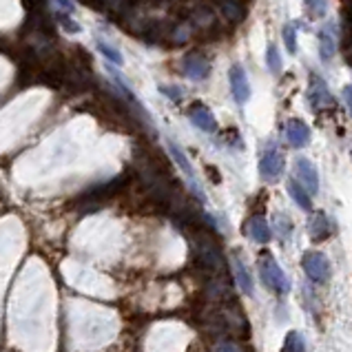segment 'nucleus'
Instances as JSON below:
<instances>
[{
    "instance_id": "obj_27",
    "label": "nucleus",
    "mask_w": 352,
    "mask_h": 352,
    "mask_svg": "<svg viewBox=\"0 0 352 352\" xmlns=\"http://www.w3.org/2000/svg\"><path fill=\"white\" fill-rule=\"evenodd\" d=\"M58 3H60V7L65 9V12H74V5L69 3V0H58Z\"/></svg>"
},
{
    "instance_id": "obj_26",
    "label": "nucleus",
    "mask_w": 352,
    "mask_h": 352,
    "mask_svg": "<svg viewBox=\"0 0 352 352\" xmlns=\"http://www.w3.org/2000/svg\"><path fill=\"white\" fill-rule=\"evenodd\" d=\"M344 98H346V104H348V111L352 113V85H348L344 89Z\"/></svg>"
},
{
    "instance_id": "obj_21",
    "label": "nucleus",
    "mask_w": 352,
    "mask_h": 352,
    "mask_svg": "<svg viewBox=\"0 0 352 352\" xmlns=\"http://www.w3.org/2000/svg\"><path fill=\"white\" fill-rule=\"evenodd\" d=\"M284 350H286V352H293V350L304 352V350H306V344H304V339H301V335H299V333H288L286 344H284Z\"/></svg>"
},
{
    "instance_id": "obj_24",
    "label": "nucleus",
    "mask_w": 352,
    "mask_h": 352,
    "mask_svg": "<svg viewBox=\"0 0 352 352\" xmlns=\"http://www.w3.org/2000/svg\"><path fill=\"white\" fill-rule=\"evenodd\" d=\"M80 3H85L87 7L96 9V12H109L111 9V0H80Z\"/></svg>"
},
{
    "instance_id": "obj_12",
    "label": "nucleus",
    "mask_w": 352,
    "mask_h": 352,
    "mask_svg": "<svg viewBox=\"0 0 352 352\" xmlns=\"http://www.w3.org/2000/svg\"><path fill=\"white\" fill-rule=\"evenodd\" d=\"M246 235L253 241H257V244H268V241L273 239L270 226L261 215H253L248 219V222H246Z\"/></svg>"
},
{
    "instance_id": "obj_11",
    "label": "nucleus",
    "mask_w": 352,
    "mask_h": 352,
    "mask_svg": "<svg viewBox=\"0 0 352 352\" xmlns=\"http://www.w3.org/2000/svg\"><path fill=\"white\" fill-rule=\"evenodd\" d=\"M308 233H310V239H313L315 244H319V241H326L330 235H333V228H330L328 215L324 213V210H317V213L310 215Z\"/></svg>"
},
{
    "instance_id": "obj_22",
    "label": "nucleus",
    "mask_w": 352,
    "mask_h": 352,
    "mask_svg": "<svg viewBox=\"0 0 352 352\" xmlns=\"http://www.w3.org/2000/svg\"><path fill=\"white\" fill-rule=\"evenodd\" d=\"M58 25L65 29L67 34H80V25L78 23H72V18H69V12H58Z\"/></svg>"
},
{
    "instance_id": "obj_15",
    "label": "nucleus",
    "mask_w": 352,
    "mask_h": 352,
    "mask_svg": "<svg viewBox=\"0 0 352 352\" xmlns=\"http://www.w3.org/2000/svg\"><path fill=\"white\" fill-rule=\"evenodd\" d=\"M319 56L324 63H328V60L335 56V34L330 27L319 32Z\"/></svg>"
},
{
    "instance_id": "obj_4",
    "label": "nucleus",
    "mask_w": 352,
    "mask_h": 352,
    "mask_svg": "<svg viewBox=\"0 0 352 352\" xmlns=\"http://www.w3.org/2000/svg\"><path fill=\"white\" fill-rule=\"evenodd\" d=\"M308 102L315 111H324V109L335 107V100L328 91V85L324 82V78H319L317 74L310 76V89H308Z\"/></svg>"
},
{
    "instance_id": "obj_7",
    "label": "nucleus",
    "mask_w": 352,
    "mask_h": 352,
    "mask_svg": "<svg viewBox=\"0 0 352 352\" xmlns=\"http://www.w3.org/2000/svg\"><path fill=\"white\" fill-rule=\"evenodd\" d=\"M295 168H297V179L308 188V193L317 195L319 193V173H317L315 164L306 157H299L295 162Z\"/></svg>"
},
{
    "instance_id": "obj_10",
    "label": "nucleus",
    "mask_w": 352,
    "mask_h": 352,
    "mask_svg": "<svg viewBox=\"0 0 352 352\" xmlns=\"http://www.w3.org/2000/svg\"><path fill=\"white\" fill-rule=\"evenodd\" d=\"M182 67H184V74L190 80H195V82H199V80H206L208 74H210V63L202 54H188L184 58Z\"/></svg>"
},
{
    "instance_id": "obj_3",
    "label": "nucleus",
    "mask_w": 352,
    "mask_h": 352,
    "mask_svg": "<svg viewBox=\"0 0 352 352\" xmlns=\"http://www.w3.org/2000/svg\"><path fill=\"white\" fill-rule=\"evenodd\" d=\"M301 268H304V273L310 281H315V284H324L330 277V264L326 255L317 253V250H310L304 257H301Z\"/></svg>"
},
{
    "instance_id": "obj_9",
    "label": "nucleus",
    "mask_w": 352,
    "mask_h": 352,
    "mask_svg": "<svg viewBox=\"0 0 352 352\" xmlns=\"http://www.w3.org/2000/svg\"><path fill=\"white\" fill-rule=\"evenodd\" d=\"M168 151H170V155H173V160L177 162V166L184 170V175L188 177V182H190V188H193V193L197 195V199L199 202H204V193L199 190V186H197V177H195V170H193V166H190V162H188V157L184 155V151L179 148L175 142H168Z\"/></svg>"
},
{
    "instance_id": "obj_17",
    "label": "nucleus",
    "mask_w": 352,
    "mask_h": 352,
    "mask_svg": "<svg viewBox=\"0 0 352 352\" xmlns=\"http://www.w3.org/2000/svg\"><path fill=\"white\" fill-rule=\"evenodd\" d=\"M304 7L310 18H324L328 12V0H304Z\"/></svg>"
},
{
    "instance_id": "obj_23",
    "label": "nucleus",
    "mask_w": 352,
    "mask_h": 352,
    "mask_svg": "<svg viewBox=\"0 0 352 352\" xmlns=\"http://www.w3.org/2000/svg\"><path fill=\"white\" fill-rule=\"evenodd\" d=\"M98 49H100V52L104 54V58H107V60H111L113 65H122V56H120V52H118V49L109 47L107 43H102V40H98Z\"/></svg>"
},
{
    "instance_id": "obj_14",
    "label": "nucleus",
    "mask_w": 352,
    "mask_h": 352,
    "mask_svg": "<svg viewBox=\"0 0 352 352\" xmlns=\"http://www.w3.org/2000/svg\"><path fill=\"white\" fill-rule=\"evenodd\" d=\"M288 195L293 197V202L304 208V210H313V199H310V193L308 188L299 182V179H295V175L288 179Z\"/></svg>"
},
{
    "instance_id": "obj_19",
    "label": "nucleus",
    "mask_w": 352,
    "mask_h": 352,
    "mask_svg": "<svg viewBox=\"0 0 352 352\" xmlns=\"http://www.w3.org/2000/svg\"><path fill=\"white\" fill-rule=\"evenodd\" d=\"M23 7L27 16H38V14H47V0H23Z\"/></svg>"
},
{
    "instance_id": "obj_1",
    "label": "nucleus",
    "mask_w": 352,
    "mask_h": 352,
    "mask_svg": "<svg viewBox=\"0 0 352 352\" xmlns=\"http://www.w3.org/2000/svg\"><path fill=\"white\" fill-rule=\"evenodd\" d=\"M126 175H118L113 179H109V182H102V184H96L87 190V193H82L78 199H76V208L80 210L82 215H89L94 213V210H98L100 206H102L107 199L116 197L120 190H122L126 186Z\"/></svg>"
},
{
    "instance_id": "obj_8",
    "label": "nucleus",
    "mask_w": 352,
    "mask_h": 352,
    "mask_svg": "<svg viewBox=\"0 0 352 352\" xmlns=\"http://www.w3.org/2000/svg\"><path fill=\"white\" fill-rule=\"evenodd\" d=\"M188 118H190V122H193L199 131H204V133H215L217 131V120L213 113H210V109L204 104L195 102L188 109Z\"/></svg>"
},
{
    "instance_id": "obj_6",
    "label": "nucleus",
    "mask_w": 352,
    "mask_h": 352,
    "mask_svg": "<svg viewBox=\"0 0 352 352\" xmlns=\"http://www.w3.org/2000/svg\"><path fill=\"white\" fill-rule=\"evenodd\" d=\"M228 80H230V89H233V98L237 104H246L250 100V82L248 76L244 72L241 65H233L228 72Z\"/></svg>"
},
{
    "instance_id": "obj_18",
    "label": "nucleus",
    "mask_w": 352,
    "mask_h": 352,
    "mask_svg": "<svg viewBox=\"0 0 352 352\" xmlns=\"http://www.w3.org/2000/svg\"><path fill=\"white\" fill-rule=\"evenodd\" d=\"M266 65H268V69L273 74H279L281 72V67H284V63H281V56H279V52H277V47L275 45H268L266 47Z\"/></svg>"
},
{
    "instance_id": "obj_20",
    "label": "nucleus",
    "mask_w": 352,
    "mask_h": 352,
    "mask_svg": "<svg viewBox=\"0 0 352 352\" xmlns=\"http://www.w3.org/2000/svg\"><path fill=\"white\" fill-rule=\"evenodd\" d=\"M284 43H286L288 54H297V27L295 25L284 27Z\"/></svg>"
},
{
    "instance_id": "obj_13",
    "label": "nucleus",
    "mask_w": 352,
    "mask_h": 352,
    "mask_svg": "<svg viewBox=\"0 0 352 352\" xmlns=\"http://www.w3.org/2000/svg\"><path fill=\"white\" fill-rule=\"evenodd\" d=\"M286 138L293 146H306L310 142V126L304 120H290L286 126Z\"/></svg>"
},
{
    "instance_id": "obj_2",
    "label": "nucleus",
    "mask_w": 352,
    "mask_h": 352,
    "mask_svg": "<svg viewBox=\"0 0 352 352\" xmlns=\"http://www.w3.org/2000/svg\"><path fill=\"white\" fill-rule=\"evenodd\" d=\"M259 275H261V281H264V286L277 295H286L290 290V281L286 273L270 255H264L259 259Z\"/></svg>"
},
{
    "instance_id": "obj_25",
    "label": "nucleus",
    "mask_w": 352,
    "mask_h": 352,
    "mask_svg": "<svg viewBox=\"0 0 352 352\" xmlns=\"http://www.w3.org/2000/svg\"><path fill=\"white\" fill-rule=\"evenodd\" d=\"M160 91H162L166 98L175 100V102H177L179 98H182V94H179V89H177V87H160Z\"/></svg>"
},
{
    "instance_id": "obj_5",
    "label": "nucleus",
    "mask_w": 352,
    "mask_h": 352,
    "mask_svg": "<svg viewBox=\"0 0 352 352\" xmlns=\"http://www.w3.org/2000/svg\"><path fill=\"white\" fill-rule=\"evenodd\" d=\"M259 173L268 182H275L284 173V155L277 148H266L259 157Z\"/></svg>"
},
{
    "instance_id": "obj_16",
    "label": "nucleus",
    "mask_w": 352,
    "mask_h": 352,
    "mask_svg": "<svg viewBox=\"0 0 352 352\" xmlns=\"http://www.w3.org/2000/svg\"><path fill=\"white\" fill-rule=\"evenodd\" d=\"M233 268H235V279H237V286L241 288V293L244 295H253V279H250V273H248V268L244 266V261L237 259L233 261Z\"/></svg>"
}]
</instances>
